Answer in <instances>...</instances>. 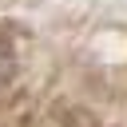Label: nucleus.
<instances>
[{
    "label": "nucleus",
    "mask_w": 127,
    "mask_h": 127,
    "mask_svg": "<svg viewBox=\"0 0 127 127\" xmlns=\"http://www.w3.org/2000/svg\"><path fill=\"white\" fill-rule=\"evenodd\" d=\"M12 67H16V64H12V52H8V48H0V87L8 83V75H12Z\"/></svg>",
    "instance_id": "obj_1"
}]
</instances>
